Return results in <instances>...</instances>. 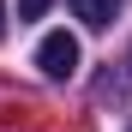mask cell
I'll return each instance as SVG.
<instances>
[{"mask_svg": "<svg viewBox=\"0 0 132 132\" xmlns=\"http://www.w3.org/2000/svg\"><path fill=\"white\" fill-rule=\"evenodd\" d=\"M36 66L48 78H72L78 72V36H66V30H48L36 42Z\"/></svg>", "mask_w": 132, "mask_h": 132, "instance_id": "obj_1", "label": "cell"}, {"mask_svg": "<svg viewBox=\"0 0 132 132\" xmlns=\"http://www.w3.org/2000/svg\"><path fill=\"white\" fill-rule=\"evenodd\" d=\"M72 12L84 18V30H108L114 12H120V0H72Z\"/></svg>", "mask_w": 132, "mask_h": 132, "instance_id": "obj_2", "label": "cell"}, {"mask_svg": "<svg viewBox=\"0 0 132 132\" xmlns=\"http://www.w3.org/2000/svg\"><path fill=\"white\" fill-rule=\"evenodd\" d=\"M0 36H6V0H0Z\"/></svg>", "mask_w": 132, "mask_h": 132, "instance_id": "obj_4", "label": "cell"}, {"mask_svg": "<svg viewBox=\"0 0 132 132\" xmlns=\"http://www.w3.org/2000/svg\"><path fill=\"white\" fill-rule=\"evenodd\" d=\"M48 6H54V0H18V18H42Z\"/></svg>", "mask_w": 132, "mask_h": 132, "instance_id": "obj_3", "label": "cell"}]
</instances>
